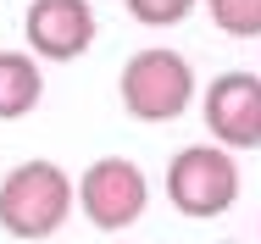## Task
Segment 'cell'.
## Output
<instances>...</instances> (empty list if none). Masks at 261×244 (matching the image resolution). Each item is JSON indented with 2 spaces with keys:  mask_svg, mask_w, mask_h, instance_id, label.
<instances>
[{
  "mask_svg": "<svg viewBox=\"0 0 261 244\" xmlns=\"http://www.w3.org/2000/svg\"><path fill=\"white\" fill-rule=\"evenodd\" d=\"M95 28L100 22L89 0H28V17H22L28 56H45V61H78L95 45Z\"/></svg>",
  "mask_w": 261,
  "mask_h": 244,
  "instance_id": "cell-6",
  "label": "cell"
},
{
  "mask_svg": "<svg viewBox=\"0 0 261 244\" xmlns=\"http://www.w3.org/2000/svg\"><path fill=\"white\" fill-rule=\"evenodd\" d=\"M45 95V78H39V61L28 50H0V122H17L28 117Z\"/></svg>",
  "mask_w": 261,
  "mask_h": 244,
  "instance_id": "cell-7",
  "label": "cell"
},
{
  "mask_svg": "<svg viewBox=\"0 0 261 244\" xmlns=\"http://www.w3.org/2000/svg\"><path fill=\"white\" fill-rule=\"evenodd\" d=\"M167 200H172V211H184L195 222H211V216L233 211V200H239V161H233V150L184 145L167 161Z\"/></svg>",
  "mask_w": 261,
  "mask_h": 244,
  "instance_id": "cell-3",
  "label": "cell"
},
{
  "mask_svg": "<svg viewBox=\"0 0 261 244\" xmlns=\"http://www.w3.org/2000/svg\"><path fill=\"white\" fill-rule=\"evenodd\" d=\"M72 216V178L56 161H22L0 178V228L11 239H50Z\"/></svg>",
  "mask_w": 261,
  "mask_h": 244,
  "instance_id": "cell-2",
  "label": "cell"
},
{
  "mask_svg": "<svg viewBox=\"0 0 261 244\" xmlns=\"http://www.w3.org/2000/svg\"><path fill=\"white\" fill-rule=\"evenodd\" d=\"M206 128L222 150H261V78L233 67L206 84Z\"/></svg>",
  "mask_w": 261,
  "mask_h": 244,
  "instance_id": "cell-5",
  "label": "cell"
},
{
  "mask_svg": "<svg viewBox=\"0 0 261 244\" xmlns=\"http://www.w3.org/2000/svg\"><path fill=\"white\" fill-rule=\"evenodd\" d=\"M206 11L228 39H261V0H206Z\"/></svg>",
  "mask_w": 261,
  "mask_h": 244,
  "instance_id": "cell-8",
  "label": "cell"
},
{
  "mask_svg": "<svg viewBox=\"0 0 261 244\" xmlns=\"http://www.w3.org/2000/svg\"><path fill=\"white\" fill-rule=\"evenodd\" d=\"M200 0H128V17L145 22V28H178Z\"/></svg>",
  "mask_w": 261,
  "mask_h": 244,
  "instance_id": "cell-9",
  "label": "cell"
},
{
  "mask_svg": "<svg viewBox=\"0 0 261 244\" xmlns=\"http://www.w3.org/2000/svg\"><path fill=\"white\" fill-rule=\"evenodd\" d=\"M72 200H78V211H84L95 228L117 233V228H134V222L145 216V205H150V178H145L139 161H128V155H100V161L84 167Z\"/></svg>",
  "mask_w": 261,
  "mask_h": 244,
  "instance_id": "cell-4",
  "label": "cell"
},
{
  "mask_svg": "<svg viewBox=\"0 0 261 244\" xmlns=\"http://www.w3.org/2000/svg\"><path fill=\"white\" fill-rule=\"evenodd\" d=\"M195 67L184 50H167V45H150V50H134L117 72V100L128 117L139 122H172L195 105Z\"/></svg>",
  "mask_w": 261,
  "mask_h": 244,
  "instance_id": "cell-1",
  "label": "cell"
}]
</instances>
